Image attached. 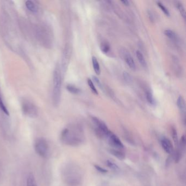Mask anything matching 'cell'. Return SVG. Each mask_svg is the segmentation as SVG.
<instances>
[{"label":"cell","instance_id":"cell-1","mask_svg":"<svg viewBox=\"0 0 186 186\" xmlns=\"http://www.w3.org/2000/svg\"><path fill=\"white\" fill-rule=\"evenodd\" d=\"M61 140L65 145L78 146L85 141L83 130L79 126H73L63 129L61 134Z\"/></svg>","mask_w":186,"mask_h":186},{"label":"cell","instance_id":"cell-2","mask_svg":"<svg viewBox=\"0 0 186 186\" xmlns=\"http://www.w3.org/2000/svg\"><path fill=\"white\" fill-rule=\"evenodd\" d=\"M62 72L60 64L56 65L53 73V100L55 106L59 105L61 97Z\"/></svg>","mask_w":186,"mask_h":186},{"label":"cell","instance_id":"cell-3","mask_svg":"<svg viewBox=\"0 0 186 186\" xmlns=\"http://www.w3.org/2000/svg\"><path fill=\"white\" fill-rule=\"evenodd\" d=\"M64 177L68 185L71 186H78L82 181L81 170L73 165L68 166L65 172Z\"/></svg>","mask_w":186,"mask_h":186},{"label":"cell","instance_id":"cell-4","mask_svg":"<svg viewBox=\"0 0 186 186\" xmlns=\"http://www.w3.org/2000/svg\"><path fill=\"white\" fill-rule=\"evenodd\" d=\"M34 150L38 155L43 158H47L49 154V146L45 139L39 138L37 139L34 145Z\"/></svg>","mask_w":186,"mask_h":186},{"label":"cell","instance_id":"cell-5","mask_svg":"<svg viewBox=\"0 0 186 186\" xmlns=\"http://www.w3.org/2000/svg\"><path fill=\"white\" fill-rule=\"evenodd\" d=\"M21 109L23 114L30 118H35L38 116V110L37 106L30 100H26L22 101Z\"/></svg>","mask_w":186,"mask_h":186},{"label":"cell","instance_id":"cell-6","mask_svg":"<svg viewBox=\"0 0 186 186\" xmlns=\"http://www.w3.org/2000/svg\"><path fill=\"white\" fill-rule=\"evenodd\" d=\"M92 121L95 126V132L100 138H106L110 132L108 126L101 119L96 117H92Z\"/></svg>","mask_w":186,"mask_h":186},{"label":"cell","instance_id":"cell-7","mask_svg":"<svg viewBox=\"0 0 186 186\" xmlns=\"http://www.w3.org/2000/svg\"><path fill=\"white\" fill-rule=\"evenodd\" d=\"M72 55V48L69 44H67L63 49L62 53L61 70L62 74H65L67 72Z\"/></svg>","mask_w":186,"mask_h":186},{"label":"cell","instance_id":"cell-8","mask_svg":"<svg viewBox=\"0 0 186 186\" xmlns=\"http://www.w3.org/2000/svg\"><path fill=\"white\" fill-rule=\"evenodd\" d=\"M106 138L107 139L108 143L112 147V148L121 150L124 148V144L121 142L119 138L111 131Z\"/></svg>","mask_w":186,"mask_h":186},{"label":"cell","instance_id":"cell-9","mask_svg":"<svg viewBox=\"0 0 186 186\" xmlns=\"http://www.w3.org/2000/svg\"><path fill=\"white\" fill-rule=\"evenodd\" d=\"M186 137L185 135H183L180 139V141H178V145L177 146V150L175 154V163H177L179 162L182 157L185 151V147H186Z\"/></svg>","mask_w":186,"mask_h":186},{"label":"cell","instance_id":"cell-10","mask_svg":"<svg viewBox=\"0 0 186 186\" xmlns=\"http://www.w3.org/2000/svg\"><path fill=\"white\" fill-rule=\"evenodd\" d=\"M48 30L45 28H43V27H39L37 30V37L38 39L42 42L43 44H49V40L50 39V34L49 32H48Z\"/></svg>","mask_w":186,"mask_h":186},{"label":"cell","instance_id":"cell-11","mask_svg":"<svg viewBox=\"0 0 186 186\" xmlns=\"http://www.w3.org/2000/svg\"><path fill=\"white\" fill-rule=\"evenodd\" d=\"M122 54L125 62L129 67V68H130L133 71L136 70V64L130 53L127 50L124 49L122 51Z\"/></svg>","mask_w":186,"mask_h":186},{"label":"cell","instance_id":"cell-12","mask_svg":"<svg viewBox=\"0 0 186 186\" xmlns=\"http://www.w3.org/2000/svg\"><path fill=\"white\" fill-rule=\"evenodd\" d=\"M161 143L164 151L167 154H172L174 151V148L171 141L166 137H163L161 139Z\"/></svg>","mask_w":186,"mask_h":186},{"label":"cell","instance_id":"cell-13","mask_svg":"<svg viewBox=\"0 0 186 186\" xmlns=\"http://www.w3.org/2000/svg\"><path fill=\"white\" fill-rule=\"evenodd\" d=\"M164 34L167 37V38H169L174 43H178L179 42V40H180L179 37L174 31L170 30V29H167L164 31Z\"/></svg>","mask_w":186,"mask_h":186},{"label":"cell","instance_id":"cell-14","mask_svg":"<svg viewBox=\"0 0 186 186\" xmlns=\"http://www.w3.org/2000/svg\"><path fill=\"white\" fill-rule=\"evenodd\" d=\"M177 105L182 113L185 114V110H186V104H185V100L183 96L180 95L178 97L177 100Z\"/></svg>","mask_w":186,"mask_h":186},{"label":"cell","instance_id":"cell-15","mask_svg":"<svg viewBox=\"0 0 186 186\" xmlns=\"http://www.w3.org/2000/svg\"><path fill=\"white\" fill-rule=\"evenodd\" d=\"M109 151L112 155H113L115 157L118 158L119 160H123L125 158V154L123 151H122V150L111 148L109 149Z\"/></svg>","mask_w":186,"mask_h":186},{"label":"cell","instance_id":"cell-16","mask_svg":"<svg viewBox=\"0 0 186 186\" xmlns=\"http://www.w3.org/2000/svg\"><path fill=\"white\" fill-rule=\"evenodd\" d=\"M172 61L173 63V67H174L175 71L177 75H181V66L178 58H177L176 56H173Z\"/></svg>","mask_w":186,"mask_h":186},{"label":"cell","instance_id":"cell-17","mask_svg":"<svg viewBox=\"0 0 186 186\" xmlns=\"http://www.w3.org/2000/svg\"><path fill=\"white\" fill-rule=\"evenodd\" d=\"M25 5H26V7L27 8V9L29 10L30 12H31L33 13H36L38 12V7L32 1H26Z\"/></svg>","mask_w":186,"mask_h":186},{"label":"cell","instance_id":"cell-18","mask_svg":"<svg viewBox=\"0 0 186 186\" xmlns=\"http://www.w3.org/2000/svg\"><path fill=\"white\" fill-rule=\"evenodd\" d=\"M136 56L137 59L138 60L139 62L142 67L146 68L147 67V63L145 60V58L143 56V54L139 50H137L136 51Z\"/></svg>","mask_w":186,"mask_h":186},{"label":"cell","instance_id":"cell-19","mask_svg":"<svg viewBox=\"0 0 186 186\" xmlns=\"http://www.w3.org/2000/svg\"><path fill=\"white\" fill-rule=\"evenodd\" d=\"M92 62L93 68L95 74L97 75H100L101 72L100 66L97 58L95 56H92Z\"/></svg>","mask_w":186,"mask_h":186},{"label":"cell","instance_id":"cell-20","mask_svg":"<svg viewBox=\"0 0 186 186\" xmlns=\"http://www.w3.org/2000/svg\"><path fill=\"white\" fill-rule=\"evenodd\" d=\"M175 5H176L177 9L178 10L179 12L181 15L182 17L185 20L186 19V10H185V8L183 6V4L180 2L176 1V2H175Z\"/></svg>","mask_w":186,"mask_h":186},{"label":"cell","instance_id":"cell-21","mask_svg":"<svg viewBox=\"0 0 186 186\" xmlns=\"http://www.w3.org/2000/svg\"><path fill=\"white\" fill-rule=\"evenodd\" d=\"M145 96H146V100L150 105H154L156 104V100L151 91L150 90L146 91Z\"/></svg>","mask_w":186,"mask_h":186},{"label":"cell","instance_id":"cell-22","mask_svg":"<svg viewBox=\"0 0 186 186\" xmlns=\"http://www.w3.org/2000/svg\"><path fill=\"white\" fill-rule=\"evenodd\" d=\"M26 186H37L36 179L32 173H30L27 177Z\"/></svg>","mask_w":186,"mask_h":186},{"label":"cell","instance_id":"cell-23","mask_svg":"<svg viewBox=\"0 0 186 186\" xmlns=\"http://www.w3.org/2000/svg\"><path fill=\"white\" fill-rule=\"evenodd\" d=\"M66 89H67L68 91H69L70 93H72V94L76 95V94L79 93L81 92V90H80V89H79L78 87H77L76 86L72 85H70V84L66 86Z\"/></svg>","mask_w":186,"mask_h":186},{"label":"cell","instance_id":"cell-24","mask_svg":"<svg viewBox=\"0 0 186 186\" xmlns=\"http://www.w3.org/2000/svg\"><path fill=\"white\" fill-rule=\"evenodd\" d=\"M100 49L103 53L104 54H108L110 51V45L106 42H103L100 43Z\"/></svg>","mask_w":186,"mask_h":186},{"label":"cell","instance_id":"cell-25","mask_svg":"<svg viewBox=\"0 0 186 186\" xmlns=\"http://www.w3.org/2000/svg\"><path fill=\"white\" fill-rule=\"evenodd\" d=\"M171 133H172V136L173 141L175 143L176 146H177L178 143V135L177 133V130L176 128L174 127H172L171 129Z\"/></svg>","mask_w":186,"mask_h":186},{"label":"cell","instance_id":"cell-26","mask_svg":"<svg viewBox=\"0 0 186 186\" xmlns=\"http://www.w3.org/2000/svg\"><path fill=\"white\" fill-rule=\"evenodd\" d=\"M157 4L158 7L162 10V12L164 13V14L166 15L167 16L169 17L170 15V14L169 10H168L167 8L165 5H164L163 4H162L161 2H157Z\"/></svg>","mask_w":186,"mask_h":186},{"label":"cell","instance_id":"cell-27","mask_svg":"<svg viewBox=\"0 0 186 186\" xmlns=\"http://www.w3.org/2000/svg\"><path fill=\"white\" fill-rule=\"evenodd\" d=\"M106 165L108 167H110L111 169L114 170V171H118L119 170V168L118 165L115 164V163L111 161L110 160H108L106 161Z\"/></svg>","mask_w":186,"mask_h":186},{"label":"cell","instance_id":"cell-28","mask_svg":"<svg viewBox=\"0 0 186 186\" xmlns=\"http://www.w3.org/2000/svg\"><path fill=\"white\" fill-rule=\"evenodd\" d=\"M0 109L2 110V112L5 114L7 115L8 116L10 115L8 110L7 109V107L5 105V104L3 103V101L2 100V98L1 95H0Z\"/></svg>","mask_w":186,"mask_h":186},{"label":"cell","instance_id":"cell-29","mask_svg":"<svg viewBox=\"0 0 186 186\" xmlns=\"http://www.w3.org/2000/svg\"><path fill=\"white\" fill-rule=\"evenodd\" d=\"M123 77H124V81H126V82H127L128 84L132 82L133 78L129 73H128L126 71H124L123 73Z\"/></svg>","mask_w":186,"mask_h":186},{"label":"cell","instance_id":"cell-30","mask_svg":"<svg viewBox=\"0 0 186 186\" xmlns=\"http://www.w3.org/2000/svg\"><path fill=\"white\" fill-rule=\"evenodd\" d=\"M87 83H88V85H89V87L90 88V89L91 90L92 92L95 94V95H98V91L96 89L95 86V85H94V83L92 81V80L90 79H88L87 80Z\"/></svg>","mask_w":186,"mask_h":186},{"label":"cell","instance_id":"cell-31","mask_svg":"<svg viewBox=\"0 0 186 186\" xmlns=\"http://www.w3.org/2000/svg\"><path fill=\"white\" fill-rule=\"evenodd\" d=\"M94 167H95V169L98 171V172H100V173L102 174H106L108 172V170H106L103 167H101L100 165H94Z\"/></svg>","mask_w":186,"mask_h":186},{"label":"cell","instance_id":"cell-32","mask_svg":"<svg viewBox=\"0 0 186 186\" xmlns=\"http://www.w3.org/2000/svg\"><path fill=\"white\" fill-rule=\"evenodd\" d=\"M92 81L93 82V83L95 82V84L97 85L98 86H99L100 87V89L102 88V83L100 82V80H99V79L95 76H92Z\"/></svg>","mask_w":186,"mask_h":186},{"label":"cell","instance_id":"cell-33","mask_svg":"<svg viewBox=\"0 0 186 186\" xmlns=\"http://www.w3.org/2000/svg\"><path fill=\"white\" fill-rule=\"evenodd\" d=\"M148 18L150 19V20L151 21V22H154V14L152 12V10H148Z\"/></svg>","mask_w":186,"mask_h":186},{"label":"cell","instance_id":"cell-34","mask_svg":"<svg viewBox=\"0 0 186 186\" xmlns=\"http://www.w3.org/2000/svg\"><path fill=\"white\" fill-rule=\"evenodd\" d=\"M121 3H122L124 5L126 6H128L129 5V2L128 1H127V0H124V1H121Z\"/></svg>","mask_w":186,"mask_h":186}]
</instances>
